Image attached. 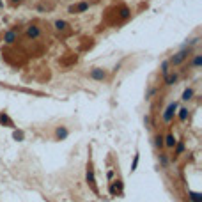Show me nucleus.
<instances>
[{"mask_svg": "<svg viewBox=\"0 0 202 202\" xmlns=\"http://www.w3.org/2000/svg\"><path fill=\"white\" fill-rule=\"evenodd\" d=\"M176 144H177V140H176V136H174L172 133H168L167 136H163V147H167V149H174Z\"/></svg>", "mask_w": 202, "mask_h": 202, "instance_id": "obj_9", "label": "nucleus"}, {"mask_svg": "<svg viewBox=\"0 0 202 202\" xmlns=\"http://www.w3.org/2000/svg\"><path fill=\"white\" fill-rule=\"evenodd\" d=\"M188 193L191 202H202V193H199V191H188Z\"/></svg>", "mask_w": 202, "mask_h": 202, "instance_id": "obj_16", "label": "nucleus"}, {"mask_svg": "<svg viewBox=\"0 0 202 202\" xmlns=\"http://www.w3.org/2000/svg\"><path fill=\"white\" fill-rule=\"evenodd\" d=\"M18 41V30H7L5 34H4V43L5 45H13V43Z\"/></svg>", "mask_w": 202, "mask_h": 202, "instance_id": "obj_7", "label": "nucleus"}, {"mask_svg": "<svg viewBox=\"0 0 202 202\" xmlns=\"http://www.w3.org/2000/svg\"><path fill=\"white\" fill-rule=\"evenodd\" d=\"M200 64H202V55H200V53H195V55H193V60H191V66H193L195 69H199Z\"/></svg>", "mask_w": 202, "mask_h": 202, "instance_id": "obj_13", "label": "nucleus"}, {"mask_svg": "<svg viewBox=\"0 0 202 202\" xmlns=\"http://www.w3.org/2000/svg\"><path fill=\"white\" fill-rule=\"evenodd\" d=\"M0 122H7L9 126H13V122H11V119H9L7 115H0Z\"/></svg>", "mask_w": 202, "mask_h": 202, "instance_id": "obj_23", "label": "nucleus"}, {"mask_svg": "<svg viewBox=\"0 0 202 202\" xmlns=\"http://www.w3.org/2000/svg\"><path fill=\"white\" fill-rule=\"evenodd\" d=\"M193 89H186L184 92H183V98H181V99H183V101H190V99H193Z\"/></svg>", "mask_w": 202, "mask_h": 202, "instance_id": "obj_17", "label": "nucleus"}, {"mask_svg": "<svg viewBox=\"0 0 202 202\" xmlns=\"http://www.w3.org/2000/svg\"><path fill=\"white\" fill-rule=\"evenodd\" d=\"M9 4L16 7V5H21V4H23V0H9Z\"/></svg>", "mask_w": 202, "mask_h": 202, "instance_id": "obj_24", "label": "nucleus"}, {"mask_svg": "<svg viewBox=\"0 0 202 202\" xmlns=\"http://www.w3.org/2000/svg\"><path fill=\"white\" fill-rule=\"evenodd\" d=\"M168 68H170V62H168V59H167V60H163V62H161V66H159V71H161L163 74H167V73L170 71Z\"/></svg>", "mask_w": 202, "mask_h": 202, "instance_id": "obj_18", "label": "nucleus"}, {"mask_svg": "<svg viewBox=\"0 0 202 202\" xmlns=\"http://www.w3.org/2000/svg\"><path fill=\"white\" fill-rule=\"evenodd\" d=\"M87 183H89V186L96 191V193H98V188H96V181H94V172H92V168H91V167L87 168Z\"/></svg>", "mask_w": 202, "mask_h": 202, "instance_id": "obj_10", "label": "nucleus"}, {"mask_svg": "<svg viewBox=\"0 0 202 202\" xmlns=\"http://www.w3.org/2000/svg\"><path fill=\"white\" fill-rule=\"evenodd\" d=\"M43 36V32H41V28L37 27V25H27L25 27V37L27 39H30V41H36V39H39Z\"/></svg>", "mask_w": 202, "mask_h": 202, "instance_id": "obj_2", "label": "nucleus"}, {"mask_svg": "<svg viewBox=\"0 0 202 202\" xmlns=\"http://www.w3.org/2000/svg\"><path fill=\"white\" fill-rule=\"evenodd\" d=\"M188 57H190V48H188V46H183L177 53H174V55L168 59V62H170V66L177 68V66H181V64H183Z\"/></svg>", "mask_w": 202, "mask_h": 202, "instance_id": "obj_1", "label": "nucleus"}, {"mask_svg": "<svg viewBox=\"0 0 202 202\" xmlns=\"http://www.w3.org/2000/svg\"><path fill=\"white\" fill-rule=\"evenodd\" d=\"M188 113H190V110L188 108H179V113H177V117H179V121L181 122H186V119H188Z\"/></svg>", "mask_w": 202, "mask_h": 202, "instance_id": "obj_12", "label": "nucleus"}, {"mask_svg": "<svg viewBox=\"0 0 202 202\" xmlns=\"http://www.w3.org/2000/svg\"><path fill=\"white\" fill-rule=\"evenodd\" d=\"M136 165H138V154H135V159H133V165H131V172L136 168Z\"/></svg>", "mask_w": 202, "mask_h": 202, "instance_id": "obj_25", "label": "nucleus"}, {"mask_svg": "<svg viewBox=\"0 0 202 202\" xmlns=\"http://www.w3.org/2000/svg\"><path fill=\"white\" fill-rule=\"evenodd\" d=\"M154 145H156L158 149L163 147V136H161V135H156V136H154Z\"/></svg>", "mask_w": 202, "mask_h": 202, "instance_id": "obj_20", "label": "nucleus"}, {"mask_svg": "<svg viewBox=\"0 0 202 202\" xmlns=\"http://www.w3.org/2000/svg\"><path fill=\"white\" fill-rule=\"evenodd\" d=\"M87 9H89V2H80V4L69 5L68 13H71V14H80V13H85Z\"/></svg>", "mask_w": 202, "mask_h": 202, "instance_id": "obj_5", "label": "nucleus"}, {"mask_svg": "<svg viewBox=\"0 0 202 202\" xmlns=\"http://www.w3.org/2000/svg\"><path fill=\"white\" fill-rule=\"evenodd\" d=\"M174 147H176V151H174V156H176V158L184 153V142H179V144H176Z\"/></svg>", "mask_w": 202, "mask_h": 202, "instance_id": "obj_15", "label": "nucleus"}, {"mask_svg": "<svg viewBox=\"0 0 202 202\" xmlns=\"http://www.w3.org/2000/svg\"><path fill=\"white\" fill-rule=\"evenodd\" d=\"M176 110H177V103H176V101H174V103H168V106H167L165 112H163V122H165V124H170V122H172L174 115H176Z\"/></svg>", "mask_w": 202, "mask_h": 202, "instance_id": "obj_3", "label": "nucleus"}, {"mask_svg": "<svg viewBox=\"0 0 202 202\" xmlns=\"http://www.w3.org/2000/svg\"><path fill=\"white\" fill-rule=\"evenodd\" d=\"M156 92H158V89H156V87H151V89L147 91V94H145V99H151V98H153V96H154Z\"/></svg>", "mask_w": 202, "mask_h": 202, "instance_id": "obj_21", "label": "nucleus"}, {"mask_svg": "<svg viewBox=\"0 0 202 202\" xmlns=\"http://www.w3.org/2000/svg\"><path fill=\"white\" fill-rule=\"evenodd\" d=\"M177 80H179V74H177V73H170V71H168L167 74H163V82H165L167 87H172V85H176Z\"/></svg>", "mask_w": 202, "mask_h": 202, "instance_id": "obj_6", "label": "nucleus"}, {"mask_svg": "<svg viewBox=\"0 0 202 202\" xmlns=\"http://www.w3.org/2000/svg\"><path fill=\"white\" fill-rule=\"evenodd\" d=\"M159 163H161V167H167V165H168L167 156H165V154H161V153H159Z\"/></svg>", "mask_w": 202, "mask_h": 202, "instance_id": "obj_22", "label": "nucleus"}, {"mask_svg": "<svg viewBox=\"0 0 202 202\" xmlns=\"http://www.w3.org/2000/svg\"><path fill=\"white\" fill-rule=\"evenodd\" d=\"M68 135H69V131H68L64 126H59L57 130H55V136H57V140H64V138H66Z\"/></svg>", "mask_w": 202, "mask_h": 202, "instance_id": "obj_11", "label": "nucleus"}, {"mask_svg": "<svg viewBox=\"0 0 202 202\" xmlns=\"http://www.w3.org/2000/svg\"><path fill=\"white\" fill-rule=\"evenodd\" d=\"M130 14H131V11L128 9L126 5H122V7L119 9V16H121L122 20H128V18H130Z\"/></svg>", "mask_w": 202, "mask_h": 202, "instance_id": "obj_14", "label": "nucleus"}, {"mask_svg": "<svg viewBox=\"0 0 202 202\" xmlns=\"http://www.w3.org/2000/svg\"><path fill=\"white\" fill-rule=\"evenodd\" d=\"M89 76H91L94 82H103V80H106L108 73H106L105 69H101V68H94V69L89 71Z\"/></svg>", "mask_w": 202, "mask_h": 202, "instance_id": "obj_4", "label": "nucleus"}, {"mask_svg": "<svg viewBox=\"0 0 202 202\" xmlns=\"http://www.w3.org/2000/svg\"><path fill=\"white\" fill-rule=\"evenodd\" d=\"M53 27H55V30H57V32H66L71 25L68 23L66 20H55V21H53Z\"/></svg>", "mask_w": 202, "mask_h": 202, "instance_id": "obj_8", "label": "nucleus"}, {"mask_svg": "<svg viewBox=\"0 0 202 202\" xmlns=\"http://www.w3.org/2000/svg\"><path fill=\"white\" fill-rule=\"evenodd\" d=\"M200 43V37L197 36V37H193V39H190V41H186L183 46H188V48H191V46H195V45H199Z\"/></svg>", "mask_w": 202, "mask_h": 202, "instance_id": "obj_19", "label": "nucleus"}]
</instances>
